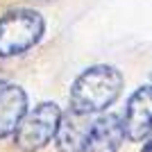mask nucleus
I'll list each match as a JSON object with an SVG mask.
<instances>
[{
	"mask_svg": "<svg viewBox=\"0 0 152 152\" xmlns=\"http://www.w3.org/2000/svg\"><path fill=\"white\" fill-rule=\"evenodd\" d=\"M45 23L32 9H16L0 18V57H16L41 41Z\"/></svg>",
	"mask_w": 152,
	"mask_h": 152,
	"instance_id": "obj_2",
	"label": "nucleus"
},
{
	"mask_svg": "<svg viewBox=\"0 0 152 152\" xmlns=\"http://www.w3.org/2000/svg\"><path fill=\"white\" fill-rule=\"evenodd\" d=\"M148 152H152V143H150V145H148Z\"/></svg>",
	"mask_w": 152,
	"mask_h": 152,
	"instance_id": "obj_8",
	"label": "nucleus"
},
{
	"mask_svg": "<svg viewBox=\"0 0 152 152\" xmlns=\"http://www.w3.org/2000/svg\"><path fill=\"white\" fill-rule=\"evenodd\" d=\"M123 127H125V139L134 143L152 134V86H141L129 95Z\"/></svg>",
	"mask_w": 152,
	"mask_h": 152,
	"instance_id": "obj_4",
	"label": "nucleus"
},
{
	"mask_svg": "<svg viewBox=\"0 0 152 152\" xmlns=\"http://www.w3.org/2000/svg\"><path fill=\"white\" fill-rule=\"evenodd\" d=\"M123 91V75L121 70L107 64L91 66L77 75L70 86V109L80 114H98L111 107Z\"/></svg>",
	"mask_w": 152,
	"mask_h": 152,
	"instance_id": "obj_1",
	"label": "nucleus"
},
{
	"mask_svg": "<svg viewBox=\"0 0 152 152\" xmlns=\"http://www.w3.org/2000/svg\"><path fill=\"white\" fill-rule=\"evenodd\" d=\"M59 118H61V109L55 102H41L32 109L30 114L20 118L18 127L14 129V141L23 152H34L48 145L55 139Z\"/></svg>",
	"mask_w": 152,
	"mask_h": 152,
	"instance_id": "obj_3",
	"label": "nucleus"
},
{
	"mask_svg": "<svg viewBox=\"0 0 152 152\" xmlns=\"http://www.w3.org/2000/svg\"><path fill=\"white\" fill-rule=\"evenodd\" d=\"M91 129L89 114H80L75 109H68L66 114H61L55 132V141H57L59 152H84L86 150V136Z\"/></svg>",
	"mask_w": 152,
	"mask_h": 152,
	"instance_id": "obj_5",
	"label": "nucleus"
},
{
	"mask_svg": "<svg viewBox=\"0 0 152 152\" xmlns=\"http://www.w3.org/2000/svg\"><path fill=\"white\" fill-rule=\"evenodd\" d=\"M125 141V127L121 116L107 114L91 123L84 152H118Z\"/></svg>",
	"mask_w": 152,
	"mask_h": 152,
	"instance_id": "obj_6",
	"label": "nucleus"
},
{
	"mask_svg": "<svg viewBox=\"0 0 152 152\" xmlns=\"http://www.w3.org/2000/svg\"><path fill=\"white\" fill-rule=\"evenodd\" d=\"M27 111V95L16 84H0V139H5L18 127Z\"/></svg>",
	"mask_w": 152,
	"mask_h": 152,
	"instance_id": "obj_7",
	"label": "nucleus"
}]
</instances>
